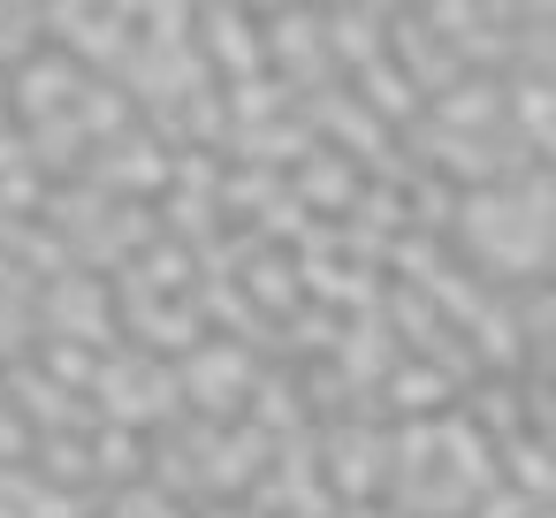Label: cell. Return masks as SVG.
Wrapping results in <instances>:
<instances>
[{
  "label": "cell",
  "instance_id": "6da1fadb",
  "mask_svg": "<svg viewBox=\"0 0 556 518\" xmlns=\"http://www.w3.org/2000/svg\"><path fill=\"white\" fill-rule=\"evenodd\" d=\"M92 389H100V412H108V427H123V434H138L146 419H168L176 412V374L161 366V358H100V374H92Z\"/></svg>",
  "mask_w": 556,
  "mask_h": 518
},
{
  "label": "cell",
  "instance_id": "7a4b0ae2",
  "mask_svg": "<svg viewBox=\"0 0 556 518\" xmlns=\"http://www.w3.org/2000/svg\"><path fill=\"white\" fill-rule=\"evenodd\" d=\"M47 24V47L70 54L77 70L100 62V70H123L130 47H138V9H39Z\"/></svg>",
  "mask_w": 556,
  "mask_h": 518
},
{
  "label": "cell",
  "instance_id": "3957f363",
  "mask_svg": "<svg viewBox=\"0 0 556 518\" xmlns=\"http://www.w3.org/2000/svg\"><path fill=\"white\" fill-rule=\"evenodd\" d=\"M77 92H85V70H77L70 54L39 47V54H24V62H16V85L0 92V108H16V123H24V130H39V123L70 115V108H77Z\"/></svg>",
  "mask_w": 556,
  "mask_h": 518
},
{
  "label": "cell",
  "instance_id": "277c9868",
  "mask_svg": "<svg viewBox=\"0 0 556 518\" xmlns=\"http://www.w3.org/2000/svg\"><path fill=\"white\" fill-rule=\"evenodd\" d=\"M252 351H237V343H199L191 358H184V374H176V389H191V412L199 419H229L244 396H252Z\"/></svg>",
  "mask_w": 556,
  "mask_h": 518
},
{
  "label": "cell",
  "instance_id": "5b68a950",
  "mask_svg": "<svg viewBox=\"0 0 556 518\" xmlns=\"http://www.w3.org/2000/svg\"><path fill=\"white\" fill-rule=\"evenodd\" d=\"M191 39L222 54L229 85H244V77H267V47H260V24H252L244 9H199V16H191Z\"/></svg>",
  "mask_w": 556,
  "mask_h": 518
},
{
  "label": "cell",
  "instance_id": "8992f818",
  "mask_svg": "<svg viewBox=\"0 0 556 518\" xmlns=\"http://www.w3.org/2000/svg\"><path fill=\"white\" fill-rule=\"evenodd\" d=\"M47 320H62L54 336H77V343H115V313H108V298H100V282H85V275H62L54 290H47Z\"/></svg>",
  "mask_w": 556,
  "mask_h": 518
},
{
  "label": "cell",
  "instance_id": "52a82bcc",
  "mask_svg": "<svg viewBox=\"0 0 556 518\" xmlns=\"http://www.w3.org/2000/svg\"><path fill=\"white\" fill-rule=\"evenodd\" d=\"M389 404L404 412V419H434V412H450L457 404V381L450 374H434V366H419V358H404V366H389Z\"/></svg>",
  "mask_w": 556,
  "mask_h": 518
},
{
  "label": "cell",
  "instance_id": "ba28073f",
  "mask_svg": "<svg viewBox=\"0 0 556 518\" xmlns=\"http://www.w3.org/2000/svg\"><path fill=\"white\" fill-rule=\"evenodd\" d=\"M244 290H260V305H252L260 320H267V313H282V320H290V313H298V260L260 252V267H244Z\"/></svg>",
  "mask_w": 556,
  "mask_h": 518
},
{
  "label": "cell",
  "instance_id": "9c48e42d",
  "mask_svg": "<svg viewBox=\"0 0 556 518\" xmlns=\"http://www.w3.org/2000/svg\"><path fill=\"white\" fill-rule=\"evenodd\" d=\"M85 457H92V472H100V480H123V472L138 480V472H146V434H123V427H92V450H85Z\"/></svg>",
  "mask_w": 556,
  "mask_h": 518
},
{
  "label": "cell",
  "instance_id": "30bf717a",
  "mask_svg": "<svg viewBox=\"0 0 556 518\" xmlns=\"http://www.w3.org/2000/svg\"><path fill=\"white\" fill-rule=\"evenodd\" d=\"M47 47V24H39V9H0V62H24V54H39Z\"/></svg>",
  "mask_w": 556,
  "mask_h": 518
},
{
  "label": "cell",
  "instance_id": "8fae6325",
  "mask_svg": "<svg viewBox=\"0 0 556 518\" xmlns=\"http://www.w3.org/2000/svg\"><path fill=\"white\" fill-rule=\"evenodd\" d=\"M39 358H47L54 389H62V381H70V389H92V374H100V358H92L85 343H39Z\"/></svg>",
  "mask_w": 556,
  "mask_h": 518
},
{
  "label": "cell",
  "instance_id": "7c38bea8",
  "mask_svg": "<svg viewBox=\"0 0 556 518\" xmlns=\"http://www.w3.org/2000/svg\"><path fill=\"white\" fill-rule=\"evenodd\" d=\"M541 503H526L518 488H503V480H488L480 495H472V518H533Z\"/></svg>",
  "mask_w": 556,
  "mask_h": 518
},
{
  "label": "cell",
  "instance_id": "4fadbf2b",
  "mask_svg": "<svg viewBox=\"0 0 556 518\" xmlns=\"http://www.w3.org/2000/svg\"><path fill=\"white\" fill-rule=\"evenodd\" d=\"M39 450H47V472H54V480H92V457H85V442H62V434H47Z\"/></svg>",
  "mask_w": 556,
  "mask_h": 518
},
{
  "label": "cell",
  "instance_id": "5bb4252c",
  "mask_svg": "<svg viewBox=\"0 0 556 518\" xmlns=\"http://www.w3.org/2000/svg\"><path fill=\"white\" fill-rule=\"evenodd\" d=\"M0 457H9V465L31 457V427H24V412H0Z\"/></svg>",
  "mask_w": 556,
  "mask_h": 518
},
{
  "label": "cell",
  "instance_id": "9a60e30c",
  "mask_svg": "<svg viewBox=\"0 0 556 518\" xmlns=\"http://www.w3.org/2000/svg\"><path fill=\"white\" fill-rule=\"evenodd\" d=\"M0 123H9V108H0Z\"/></svg>",
  "mask_w": 556,
  "mask_h": 518
}]
</instances>
